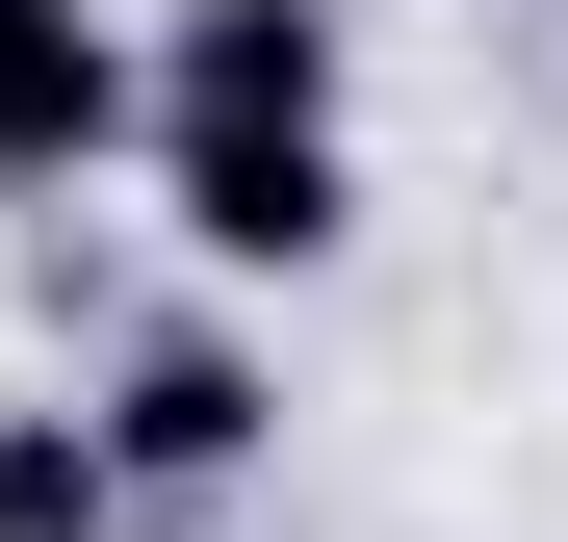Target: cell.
I'll use <instances>...</instances> for the list:
<instances>
[{
	"instance_id": "cell-1",
	"label": "cell",
	"mask_w": 568,
	"mask_h": 542,
	"mask_svg": "<svg viewBox=\"0 0 568 542\" xmlns=\"http://www.w3.org/2000/svg\"><path fill=\"white\" fill-rule=\"evenodd\" d=\"M155 155V233L207 285H336L362 258V130H258V104H130Z\"/></svg>"
},
{
	"instance_id": "cell-2",
	"label": "cell",
	"mask_w": 568,
	"mask_h": 542,
	"mask_svg": "<svg viewBox=\"0 0 568 542\" xmlns=\"http://www.w3.org/2000/svg\"><path fill=\"white\" fill-rule=\"evenodd\" d=\"M78 413H104V466H130V517H233V491L284 466V361H258L233 310H155V336H130V361H104Z\"/></svg>"
},
{
	"instance_id": "cell-3",
	"label": "cell",
	"mask_w": 568,
	"mask_h": 542,
	"mask_svg": "<svg viewBox=\"0 0 568 542\" xmlns=\"http://www.w3.org/2000/svg\"><path fill=\"white\" fill-rule=\"evenodd\" d=\"M130 104H258V130H362V0H155Z\"/></svg>"
},
{
	"instance_id": "cell-4",
	"label": "cell",
	"mask_w": 568,
	"mask_h": 542,
	"mask_svg": "<svg viewBox=\"0 0 568 542\" xmlns=\"http://www.w3.org/2000/svg\"><path fill=\"white\" fill-rule=\"evenodd\" d=\"M130 155V27L104 0H0V181H104Z\"/></svg>"
},
{
	"instance_id": "cell-5",
	"label": "cell",
	"mask_w": 568,
	"mask_h": 542,
	"mask_svg": "<svg viewBox=\"0 0 568 542\" xmlns=\"http://www.w3.org/2000/svg\"><path fill=\"white\" fill-rule=\"evenodd\" d=\"M0 542H130V466L78 388H0Z\"/></svg>"
},
{
	"instance_id": "cell-6",
	"label": "cell",
	"mask_w": 568,
	"mask_h": 542,
	"mask_svg": "<svg viewBox=\"0 0 568 542\" xmlns=\"http://www.w3.org/2000/svg\"><path fill=\"white\" fill-rule=\"evenodd\" d=\"M130 542H233V517H130Z\"/></svg>"
},
{
	"instance_id": "cell-7",
	"label": "cell",
	"mask_w": 568,
	"mask_h": 542,
	"mask_svg": "<svg viewBox=\"0 0 568 542\" xmlns=\"http://www.w3.org/2000/svg\"><path fill=\"white\" fill-rule=\"evenodd\" d=\"M517 27H568V0H517Z\"/></svg>"
}]
</instances>
